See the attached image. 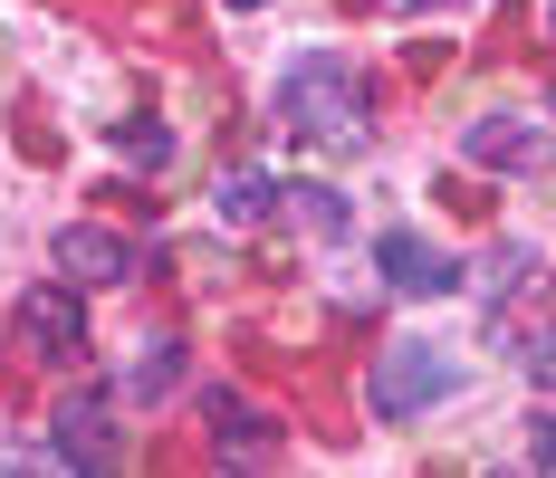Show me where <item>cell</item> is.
I'll list each match as a JSON object with an SVG mask.
<instances>
[{"instance_id":"obj_1","label":"cell","mask_w":556,"mask_h":478,"mask_svg":"<svg viewBox=\"0 0 556 478\" xmlns=\"http://www.w3.org/2000/svg\"><path fill=\"white\" fill-rule=\"evenodd\" d=\"M278 125H288L298 144H317V154H355V144L375 134V125H365V77H355V57L307 49L278 77Z\"/></svg>"},{"instance_id":"obj_2","label":"cell","mask_w":556,"mask_h":478,"mask_svg":"<svg viewBox=\"0 0 556 478\" xmlns=\"http://www.w3.org/2000/svg\"><path fill=\"white\" fill-rule=\"evenodd\" d=\"M451 392H460V364L442 345H384L375 354V422H422Z\"/></svg>"},{"instance_id":"obj_3","label":"cell","mask_w":556,"mask_h":478,"mask_svg":"<svg viewBox=\"0 0 556 478\" xmlns=\"http://www.w3.org/2000/svg\"><path fill=\"white\" fill-rule=\"evenodd\" d=\"M20 345H29L39 364H77V354H87V307H77V287H29V297H20Z\"/></svg>"},{"instance_id":"obj_4","label":"cell","mask_w":556,"mask_h":478,"mask_svg":"<svg viewBox=\"0 0 556 478\" xmlns=\"http://www.w3.org/2000/svg\"><path fill=\"white\" fill-rule=\"evenodd\" d=\"M49 460H67V469H115V460H125L115 412L97 402V392H77V402H58V412H49Z\"/></svg>"},{"instance_id":"obj_5","label":"cell","mask_w":556,"mask_h":478,"mask_svg":"<svg viewBox=\"0 0 556 478\" xmlns=\"http://www.w3.org/2000/svg\"><path fill=\"white\" fill-rule=\"evenodd\" d=\"M49 259L67 268V287H125V277H135V249H125L115 230H97V220H67L49 240Z\"/></svg>"},{"instance_id":"obj_6","label":"cell","mask_w":556,"mask_h":478,"mask_svg":"<svg viewBox=\"0 0 556 478\" xmlns=\"http://www.w3.org/2000/svg\"><path fill=\"white\" fill-rule=\"evenodd\" d=\"M375 268H384L393 297H451V287H460V268H451L422 230H384V240H375Z\"/></svg>"},{"instance_id":"obj_7","label":"cell","mask_w":556,"mask_h":478,"mask_svg":"<svg viewBox=\"0 0 556 478\" xmlns=\"http://www.w3.org/2000/svg\"><path fill=\"white\" fill-rule=\"evenodd\" d=\"M212 202H222V220H230V230H260V220L278 211V182L260 172V163H230V172H222V192H212Z\"/></svg>"},{"instance_id":"obj_8","label":"cell","mask_w":556,"mask_h":478,"mask_svg":"<svg viewBox=\"0 0 556 478\" xmlns=\"http://www.w3.org/2000/svg\"><path fill=\"white\" fill-rule=\"evenodd\" d=\"M278 211H298V230H317V240H345L355 230V211L336 202L327 182H278Z\"/></svg>"},{"instance_id":"obj_9","label":"cell","mask_w":556,"mask_h":478,"mask_svg":"<svg viewBox=\"0 0 556 478\" xmlns=\"http://www.w3.org/2000/svg\"><path fill=\"white\" fill-rule=\"evenodd\" d=\"M470 163H538V125L528 115H480L470 125Z\"/></svg>"},{"instance_id":"obj_10","label":"cell","mask_w":556,"mask_h":478,"mask_svg":"<svg viewBox=\"0 0 556 478\" xmlns=\"http://www.w3.org/2000/svg\"><path fill=\"white\" fill-rule=\"evenodd\" d=\"M212 412H222V460H269L278 430L250 412V402H230V392H212Z\"/></svg>"},{"instance_id":"obj_11","label":"cell","mask_w":556,"mask_h":478,"mask_svg":"<svg viewBox=\"0 0 556 478\" xmlns=\"http://www.w3.org/2000/svg\"><path fill=\"white\" fill-rule=\"evenodd\" d=\"M173 383H182V345H173V335H164V345H154L144 364L125 373V402H135V412H154V402H164Z\"/></svg>"},{"instance_id":"obj_12","label":"cell","mask_w":556,"mask_h":478,"mask_svg":"<svg viewBox=\"0 0 556 478\" xmlns=\"http://www.w3.org/2000/svg\"><path fill=\"white\" fill-rule=\"evenodd\" d=\"M115 154H125V163H144V172H154V163L173 154V134H164V125H115Z\"/></svg>"},{"instance_id":"obj_13","label":"cell","mask_w":556,"mask_h":478,"mask_svg":"<svg viewBox=\"0 0 556 478\" xmlns=\"http://www.w3.org/2000/svg\"><path fill=\"white\" fill-rule=\"evenodd\" d=\"M518 364H528V373H538V383L556 392V325H547V335H528V345H518Z\"/></svg>"},{"instance_id":"obj_14","label":"cell","mask_w":556,"mask_h":478,"mask_svg":"<svg viewBox=\"0 0 556 478\" xmlns=\"http://www.w3.org/2000/svg\"><path fill=\"white\" fill-rule=\"evenodd\" d=\"M528 268H538V249H500L490 259V287H528Z\"/></svg>"},{"instance_id":"obj_15","label":"cell","mask_w":556,"mask_h":478,"mask_svg":"<svg viewBox=\"0 0 556 478\" xmlns=\"http://www.w3.org/2000/svg\"><path fill=\"white\" fill-rule=\"evenodd\" d=\"M528 460H538V469H556V412H538V422H528Z\"/></svg>"},{"instance_id":"obj_16","label":"cell","mask_w":556,"mask_h":478,"mask_svg":"<svg viewBox=\"0 0 556 478\" xmlns=\"http://www.w3.org/2000/svg\"><path fill=\"white\" fill-rule=\"evenodd\" d=\"M384 10H451V0H384Z\"/></svg>"},{"instance_id":"obj_17","label":"cell","mask_w":556,"mask_h":478,"mask_svg":"<svg viewBox=\"0 0 556 478\" xmlns=\"http://www.w3.org/2000/svg\"><path fill=\"white\" fill-rule=\"evenodd\" d=\"M230 10H260V0H230Z\"/></svg>"},{"instance_id":"obj_18","label":"cell","mask_w":556,"mask_h":478,"mask_svg":"<svg viewBox=\"0 0 556 478\" xmlns=\"http://www.w3.org/2000/svg\"><path fill=\"white\" fill-rule=\"evenodd\" d=\"M547 29H556V10H547Z\"/></svg>"}]
</instances>
